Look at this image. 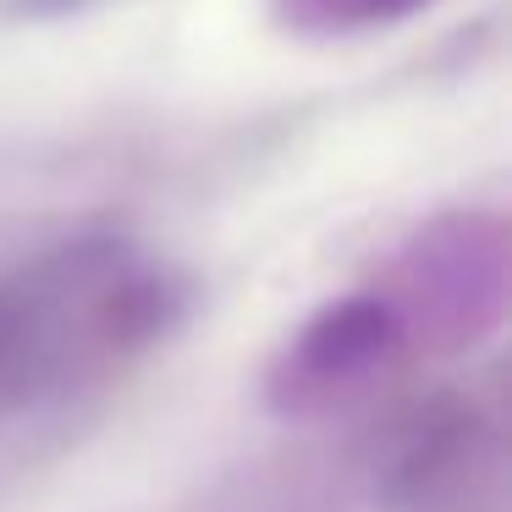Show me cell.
<instances>
[{"mask_svg": "<svg viewBox=\"0 0 512 512\" xmlns=\"http://www.w3.org/2000/svg\"><path fill=\"white\" fill-rule=\"evenodd\" d=\"M188 314V287L122 237H72L0 276V413L138 358Z\"/></svg>", "mask_w": 512, "mask_h": 512, "instance_id": "obj_1", "label": "cell"}, {"mask_svg": "<svg viewBox=\"0 0 512 512\" xmlns=\"http://www.w3.org/2000/svg\"><path fill=\"white\" fill-rule=\"evenodd\" d=\"M402 292H386L408 347L463 353L501 325L507 303V232L490 215H446L413 237L397 270Z\"/></svg>", "mask_w": 512, "mask_h": 512, "instance_id": "obj_2", "label": "cell"}, {"mask_svg": "<svg viewBox=\"0 0 512 512\" xmlns=\"http://www.w3.org/2000/svg\"><path fill=\"white\" fill-rule=\"evenodd\" d=\"M402 347H408V336H402V320L386 292L336 298L281 347V358L265 375V402L281 419L331 413L347 397H358L375 375H386Z\"/></svg>", "mask_w": 512, "mask_h": 512, "instance_id": "obj_3", "label": "cell"}, {"mask_svg": "<svg viewBox=\"0 0 512 512\" xmlns=\"http://www.w3.org/2000/svg\"><path fill=\"white\" fill-rule=\"evenodd\" d=\"M424 0H287V17L309 34H358L419 12Z\"/></svg>", "mask_w": 512, "mask_h": 512, "instance_id": "obj_4", "label": "cell"}, {"mask_svg": "<svg viewBox=\"0 0 512 512\" xmlns=\"http://www.w3.org/2000/svg\"><path fill=\"white\" fill-rule=\"evenodd\" d=\"M61 6H78V0H34V12H61Z\"/></svg>", "mask_w": 512, "mask_h": 512, "instance_id": "obj_5", "label": "cell"}]
</instances>
